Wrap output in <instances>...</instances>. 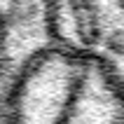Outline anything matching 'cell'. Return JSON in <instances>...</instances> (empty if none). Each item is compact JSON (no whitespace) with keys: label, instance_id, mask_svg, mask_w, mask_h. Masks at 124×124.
Returning <instances> with one entry per match:
<instances>
[{"label":"cell","instance_id":"7a4b0ae2","mask_svg":"<svg viewBox=\"0 0 124 124\" xmlns=\"http://www.w3.org/2000/svg\"><path fill=\"white\" fill-rule=\"evenodd\" d=\"M0 98H7L26 70L56 49V28L52 0H0Z\"/></svg>","mask_w":124,"mask_h":124},{"label":"cell","instance_id":"3957f363","mask_svg":"<svg viewBox=\"0 0 124 124\" xmlns=\"http://www.w3.org/2000/svg\"><path fill=\"white\" fill-rule=\"evenodd\" d=\"M56 124H124V91L101 66L87 61L84 73Z\"/></svg>","mask_w":124,"mask_h":124},{"label":"cell","instance_id":"6da1fadb","mask_svg":"<svg viewBox=\"0 0 124 124\" xmlns=\"http://www.w3.org/2000/svg\"><path fill=\"white\" fill-rule=\"evenodd\" d=\"M56 47L108 70L124 91V0H52Z\"/></svg>","mask_w":124,"mask_h":124}]
</instances>
